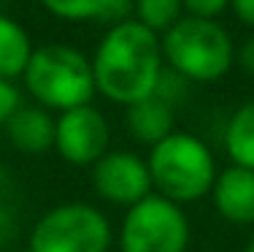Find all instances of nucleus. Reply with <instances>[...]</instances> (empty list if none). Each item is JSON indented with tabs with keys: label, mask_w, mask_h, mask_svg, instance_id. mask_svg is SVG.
<instances>
[{
	"label": "nucleus",
	"mask_w": 254,
	"mask_h": 252,
	"mask_svg": "<svg viewBox=\"0 0 254 252\" xmlns=\"http://www.w3.org/2000/svg\"><path fill=\"white\" fill-rule=\"evenodd\" d=\"M111 149V125L92 103L60 111L54 119V152L73 168H92Z\"/></svg>",
	"instance_id": "obj_7"
},
{
	"label": "nucleus",
	"mask_w": 254,
	"mask_h": 252,
	"mask_svg": "<svg viewBox=\"0 0 254 252\" xmlns=\"http://www.w3.org/2000/svg\"><path fill=\"white\" fill-rule=\"evenodd\" d=\"M8 252H16V250H8Z\"/></svg>",
	"instance_id": "obj_22"
},
{
	"label": "nucleus",
	"mask_w": 254,
	"mask_h": 252,
	"mask_svg": "<svg viewBox=\"0 0 254 252\" xmlns=\"http://www.w3.org/2000/svg\"><path fill=\"white\" fill-rule=\"evenodd\" d=\"M92 74L98 92L117 106L127 109L135 100L149 98L165 74L160 35L130 16L108 25L92 55Z\"/></svg>",
	"instance_id": "obj_1"
},
{
	"label": "nucleus",
	"mask_w": 254,
	"mask_h": 252,
	"mask_svg": "<svg viewBox=\"0 0 254 252\" xmlns=\"http://www.w3.org/2000/svg\"><path fill=\"white\" fill-rule=\"evenodd\" d=\"M22 82L35 103L57 114L92 103L98 92L92 57H87L70 44L35 46Z\"/></svg>",
	"instance_id": "obj_4"
},
{
	"label": "nucleus",
	"mask_w": 254,
	"mask_h": 252,
	"mask_svg": "<svg viewBox=\"0 0 254 252\" xmlns=\"http://www.w3.org/2000/svg\"><path fill=\"white\" fill-rule=\"evenodd\" d=\"M222 147L230 163L254 168V98L241 103L230 114L225 133H222Z\"/></svg>",
	"instance_id": "obj_15"
},
{
	"label": "nucleus",
	"mask_w": 254,
	"mask_h": 252,
	"mask_svg": "<svg viewBox=\"0 0 254 252\" xmlns=\"http://www.w3.org/2000/svg\"><path fill=\"white\" fill-rule=\"evenodd\" d=\"M146 166L154 193L179 206H190L211 195L219 173L211 147L200 136L184 130H173L160 144L149 147Z\"/></svg>",
	"instance_id": "obj_2"
},
{
	"label": "nucleus",
	"mask_w": 254,
	"mask_h": 252,
	"mask_svg": "<svg viewBox=\"0 0 254 252\" xmlns=\"http://www.w3.org/2000/svg\"><path fill=\"white\" fill-rule=\"evenodd\" d=\"M33 49L35 46L30 41L27 30L16 19L0 14V79L5 82L22 79Z\"/></svg>",
	"instance_id": "obj_14"
},
{
	"label": "nucleus",
	"mask_w": 254,
	"mask_h": 252,
	"mask_svg": "<svg viewBox=\"0 0 254 252\" xmlns=\"http://www.w3.org/2000/svg\"><path fill=\"white\" fill-rule=\"evenodd\" d=\"M184 14L200 16V19H216L225 8H230V0H181Z\"/></svg>",
	"instance_id": "obj_18"
},
{
	"label": "nucleus",
	"mask_w": 254,
	"mask_h": 252,
	"mask_svg": "<svg viewBox=\"0 0 254 252\" xmlns=\"http://www.w3.org/2000/svg\"><path fill=\"white\" fill-rule=\"evenodd\" d=\"M125 125L130 136L143 147H154L176 130V103L160 89L125 109Z\"/></svg>",
	"instance_id": "obj_10"
},
{
	"label": "nucleus",
	"mask_w": 254,
	"mask_h": 252,
	"mask_svg": "<svg viewBox=\"0 0 254 252\" xmlns=\"http://www.w3.org/2000/svg\"><path fill=\"white\" fill-rule=\"evenodd\" d=\"M132 14H135L132 19H138L143 27L162 35L184 16V3L181 0H132Z\"/></svg>",
	"instance_id": "obj_16"
},
{
	"label": "nucleus",
	"mask_w": 254,
	"mask_h": 252,
	"mask_svg": "<svg viewBox=\"0 0 254 252\" xmlns=\"http://www.w3.org/2000/svg\"><path fill=\"white\" fill-rule=\"evenodd\" d=\"M235 63H238V68L244 71V74L254 76V35L246 38L244 44L235 49Z\"/></svg>",
	"instance_id": "obj_19"
},
{
	"label": "nucleus",
	"mask_w": 254,
	"mask_h": 252,
	"mask_svg": "<svg viewBox=\"0 0 254 252\" xmlns=\"http://www.w3.org/2000/svg\"><path fill=\"white\" fill-rule=\"evenodd\" d=\"M46 11L65 22H103L117 25L132 11V0H41Z\"/></svg>",
	"instance_id": "obj_13"
},
{
	"label": "nucleus",
	"mask_w": 254,
	"mask_h": 252,
	"mask_svg": "<svg viewBox=\"0 0 254 252\" xmlns=\"http://www.w3.org/2000/svg\"><path fill=\"white\" fill-rule=\"evenodd\" d=\"M230 8L246 27H254V0H230Z\"/></svg>",
	"instance_id": "obj_20"
},
{
	"label": "nucleus",
	"mask_w": 254,
	"mask_h": 252,
	"mask_svg": "<svg viewBox=\"0 0 254 252\" xmlns=\"http://www.w3.org/2000/svg\"><path fill=\"white\" fill-rule=\"evenodd\" d=\"M27 212V195L19 176L0 163V252H8L22 236Z\"/></svg>",
	"instance_id": "obj_12"
},
{
	"label": "nucleus",
	"mask_w": 254,
	"mask_h": 252,
	"mask_svg": "<svg viewBox=\"0 0 254 252\" xmlns=\"http://www.w3.org/2000/svg\"><path fill=\"white\" fill-rule=\"evenodd\" d=\"M165 68L187 84L219 82L235 65V44L216 19L184 14L171 30L160 35Z\"/></svg>",
	"instance_id": "obj_3"
},
{
	"label": "nucleus",
	"mask_w": 254,
	"mask_h": 252,
	"mask_svg": "<svg viewBox=\"0 0 254 252\" xmlns=\"http://www.w3.org/2000/svg\"><path fill=\"white\" fill-rule=\"evenodd\" d=\"M92 190L108 206H135L154 193L146 158L132 149H108L92 166Z\"/></svg>",
	"instance_id": "obj_8"
},
{
	"label": "nucleus",
	"mask_w": 254,
	"mask_h": 252,
	"mask_svg": "<svg viewBox=\"0 0 254 252\" xmlns=\"http://www.w3.org/2000/svg\"><path fill=\"white\" fill-rule=\"evenodd\" d=\"M117 244L119 252H187L192 244L187 209L157 193L146 195L125 209Z\"/></svg>",
	"instance_id": "obj_6"
},
{
	"label": "nucleus",
	"mask_w": 254,
	"mask_h": 252,
	"mask_svg": "<svg viewBox=\"0 0 254 252\" xmlns=\"http://www.w3.org/2000/svg\"><path fill=\"white\" fill-rule=\"evenodd\" d=\"M114 239V225L100 206L63 201L30 225L25 252H111Z\"/></svg>",
	"instance_id": "obj_5"
},
{
	"label": "nucleus",
	"mask_w": 254,
	"mask_h": 252,
	"mask_svg": "<svg viewBox=\"0 0 254 252\" xmlns=\"http://www.w3.org/2000/svg\"><path fill=\"white\" fill-rule=\"evenodd\" d=\"M244 252H254V228H252V236H249V242H246Z\"/></svg>",
	"instance_id": "obj_21"
},
{
	"label": "nucleus",
	"mask_w": 254,
	"mask_h": 252,
	"mask_svg": "<svg viewBox=\"0 0 254 252\" xmlns=\"http://www.w3.org/2000/svg\"><path fill=\"white\" fill-rule=\"evenodd\" d=\"M54 114L38 103H22L5 122V139L22 155H46L54 149Z\"/></svg>",
	"instance_id": "obj_11"
},
{
	"label": "nucleus",
	"mask_w": 254,
	"mask_h": 252,
	"mask_svg": "<svg viewBox=\"0 0 254 252\" xmlns=\"http://www.w3.org/2000/svg\"><path fill=\"white\" fill-rule=\"evenodd\" d=\"M211 203L225 223L235 228H254V168L235 163L219 168L211 187Z\"/></svg>",
	"instance_id": "obj_9"
},
{
	"label": "nucleus",
	"mask_w": 254,
	"mask_h": 252,
	"mask_svg": "<svg viewBox=\"0 0 254 252\" xmlns=\"http://www.w3.org/2000/svg\"><path fill=\"white\" fill-rule=\"evenodd\" d=\"M19 106H22V92L16 87V82L0 79V128H5V122Z\"/></svg>",
	"instance_id": "obj_17"
}]
</instances>
